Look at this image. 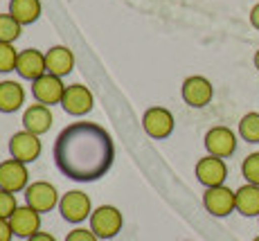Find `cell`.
<instances>
[{
    "instance_id": "obj_1",
    "label": "cell",
    "mask_w": 259,
    "mask_h": 241,
    "mask_svg": "<svg viewBox=\"0 0 259 241\" xmlns=\"http://www.w3.org/2000/svg\"><path fill=\"white\" fill-rule=\"evenodd\" d=\"M122 225H124L122 212H119L115 205H99V208L93 210V214H91V230L99 239L117 237Z\"/></svg>"
},
{
    "instance_id": "obj_2",
    "label": "cell",
    "mask_w": 259,
    "mask_h": 241,
    "mask_svg": "<svg viewBox=\"0 0 259 241\" xmlns=\"http://www.w3.org/2000/svg\"><path fill=\"white\" fill-rule=\"evenodd\" d=\"M181 95H183V102L192 108H205L207 104L212 102L214 97V86L207 77L203 74H192L183 82L181 86Z\"/></svg>"
},
{
    "instance_id": "obj_3",
    "label": "cell",
    "mask_w": 259,
    "mask_h": 241,
    "mask_svg": "<svg viewBox=\"0 0 259 241\" xmlns=\"http://www.w3.org/2000/svg\"><path fill=\"white\" fill-rule=\"evenodd\" d=\"M59 212L68 223H81V221L91 219L93 214L91 196L79 192V189H72V192L63 194L61 200H59Z\"/></svg>"
},
{
    "instance_id": "obj_4",
    "label": "cell",
    "mask_w": 259,
    "mask_h": 241,
    "mask_svg": "<svg viewBox=\"0 0 259 241\" xmlns=\"http://www.w3.org/2000/svg\"><path fill=\"white\" fill-rule=\"evenodd\" d=\"M59 200L61 198H59L57 187L52 183H48V180H34V183H29L25 187V203L41 214L54 210L59 205Z\"/></svg>"
},
{
    "instance_id": "obj_5",
    "label": "cell",
    "mask_w": 259,
    "mask_h": 241,
    "mask_svg": "<svg viewBox=\"0 0 259 241\" xmlns=\"http://www.w3.org/2000/svg\"><path fill=\"white\" fill-rule=\"evenodd\" d=\"M203 205L212 217H228L230 212L237 210L235 189L226 187V185H217V187H205L203 192Z\"/></svg>"
},
{
    "instance_id": "obj_6",
    "label": "cell",
    "mask_w": 259,
    "mask_h": 241,
    "mask_svg": "<svg viewBox=\"0 0 259 241\" xmlns=\"http://www.w3.org/2000/svg\"><path fill=\"white\" fill-rule=\"evenodd\" d=\"M142 129L149 138L153 140H165L174 131V115L171 110L162 106H151L144 110L142 115Z\"/></svg>"
},
{
    "instance_id": "obj_7",
    "label": "cell",
    "mask_w": 259,
    "mask_h": 241,
    "mask_svg": "<svg viewBox=\"0 0 259 241\" xmlns=\"http://www.w3.org/2000/svg\"><path fill=\"white\" fill-rule=\"evenodd\" d=\"M27 180H29V172L25 163L16 158H9L0 163V189H7L12 194L23 192L27 187Z\"/></svg>"
},
{
    "instance_id": "obj_8",
    "label": "cell",
    "mask_w": 259,
    "mask_h": 241,
    "mask_svg": "<svg viewBox=\"0 0 259 241\" xmlns=\"http://www.w3.org/2000/svg\"><path fill=\"white\" fill-rule=\"evenodd\" d=\"M41 140H38V135L29 133V131H18L14 133L12 138H9V153H12V158L21 160V163H34V160L41 155Z\"/></svg>"
},
{
    "instance_id": "obj_9",
    "label": "cell",
    "mask_w": 259,
    "mask_h": 241,
    "mask_svg": "<svg viewBox=\"0 0 259 241\" xmlns=\"http://www.w3.org/2000/svg\"><path fill=\"white\" fill-rule=\"evenodd\" d=\"M196 178L203 187H217V185H223L228 178V165L223 158H217V155L207 153L205 158H201L196 163Z\"/></svg>"
},
{
    "instance_id": "obj_10",
    "label": "cell",
    "mask_w": 259,
    "mask_h": 241,
    "mask_svg": "<svg viewBox=\"0 0 259 241\" xmlns=\"http://www.w3.org/2000/svg\"><path fill=\"white\" fill-rule=\"evenodd\" d=\"M66 86H63L61 77H54V74L46 72L43 77L34 79L32 82V95L38 104H46V106H54V104H61Z\"/></svg>"
},
{
    "instance_id": "obj_11",
    "label": "cell",
    "mask_w": 259,
    "mask_h": 241,
    "mask_svg": "<svg viewBox=\"0 0 259 241\" xmlns=\"http://www.w3.org/2000/svg\"><path fill=\"white\" fill-rule=\"evenodd\" d=\"M205 149L217 158H230L237 151V135L228 127H212L205 133Z\"/></svg>"
},
{
    "instance_id": "obj_12",
    "label": "cell",
    "mask_w": 259,
    "mask_h": 241,
    "mask_svg": "<svg viewBox=\"0 0 259 241\" xmlns=\"http://www.w3.org/2000/svg\"><path fill=\"white\" fill-rule=\"evenodd\" d=\"M61 106H63V110H66L68 115L79 117V115H86V113H91L93 110L95 97H93V93L86 86H81V84H72V86H66Z\"/></svg>"
},
{
    "instance_id": "obj_13",
    "label": "cell",
    "mask_w": 259,
    "mask_h": 241,
    "mask_svg": "<svg viewBox=\"0 0 259 241\" xmlns=\"http://www.w3.org/2000/svg\"><path fill=\"white\" fill-rule=\"evenodd\" d=\"M9 223H12V230L16 237H23V239H29L32 234H36L41 230V212H36L34 208H29L27 203L18 205L16 212L9 217Z\"/></svg>"
},
{
    "instance_id": "obj_14",
    "label": "cell",
    "mask_w": 259,
    "mask_h": 241,
    "mask_svg": "<svg viewBox=\"0 0 259 241\" xmlns=\"http://www.w3.org/2000/svg\"><path fill=\"white\" fill-rule=\"evenodd\" d=\"M16 72L21 74L23 79H29V82L43 77V74L48 72V68H46V52H41V50H34V48L18 52Z\"/></svg>"
},
{
    "instance_id": "obj_15",
    "label": "cell",
    "mask_w": 259,
    "mask_h": 241,
    "mask_svg": "<svg viewBox=\"0 0 259 241\" xmlns=\"http://www.w3.org/2000/svg\"><path fill=\"white\" fill-rule=\"evenodd\" d=\"M23 129L34 135H43L52 129V110L46 104H32L23 113Z\"/></svg>"
},
{
    "instance_id": "obj_16",
    "label": "cell",
    "mask_w": 259,
    "mask_h": 241,
    "mask_svg": "<svg viewBox=\"0 0 259 241\" xmlns=\"http://www.w3.org/2000/svg\"><path fill=\"white\" fill-rule=\"evenodd\" d=\"M46 68L54 77H66L74 68V54L66 45H54L46 52Z\"/></svg>"
},
{
    "instance_id": "obj_17",
    "label": "cell",
    "mask_w": 259,
    "mask_h": 241,
    "mask_svg": "<svg viewBox=\"0 0 259 241\" xmlns=\"http://www.w3.org/2000/svg\"><path fill=\"white\" fill-rule=\"evenodd\" d=\"M25 104V88L14 79L0 82V113H16Z\"/></svg>"
},
{
    "instance_id": "obj_18",
    "label": "cell",
    "mask_w": 259,
    "mask_h": 241,
    "mask_svg": "<svg viewBox=\"0 0 259 241\" xmlns=\"http://www.w3.org/2000/svg\"><path fill=\"white\" fill-rule=\"evenodd\" d=\"M237 212L243 217H259V185L246 183L235 192Z\"/></svg>"
},
{
    "instance_id": "obj_19",
    "label": "cell",
    "mask_w": 259,
    "mask_h": 241,
    "mask_svg": "<svg viewBox=\"0 0 259 241\" xmlns=\"http://www.w3.org/2000/svg\"><path fill=\"white\" fill-rule=\"evenodd\" d=\"M9 14L21 25H32L41 18V0H9Z\"/></svg>"
},
{
    "instance_id": "obj_20",
    "label": "cell",
    "mask_w": 259,
    "mask_h": 241,
    "mask_svg": "<svg viewBox=\"0 0 259 241\" xmlns=\"http://www.w3.org/2000/svg\"><path fill=\"white\" fill-rule=\"evenodd\" d=\"M239 138L250 144L259 142V113L257 110H250V113H246L239 119Z\"/></svg>"
},
{
    "instance_id": "obj_21",
    "label": "cell",
    "mask_w": 259,
    "mask_h": 241,
    "mask_svg": "<svg viewBox=\"0 0 259 241\" xmlns=\"http://www.w3.org/2000/svg\"><path fill=\"white\" fill-rule=\"evenodd\" d=\"M23 32V25L12 14H0V43H14Z\"/></svg>"
},
{
    "instance_id": "obj_22",
    "label": "cell",
    "mask_w": 259,
    "mask_h": 241,
    "mask_svg": "<svg viewBox=\"0 0 259 241\" xmlns=\"http://www.w3.org/2000/svg\"><path fill=\"white\" fill-rule=\"evenodd\" d=\"M241 174L246 178V183L259 185V151L248 153L241 163Z\"/></svg>"
},
{
    "instance_id": "obj_23",
    "label": "cell",
    "mask_w": 259,
    "mask_h": 241,
    "mask_svg": "<svg viewBox=\"0 0 259 241\" xmlns=\"http://www.w3.org/2000/svg\"><path fill=\"white\" fill-rule=\"evenodd\" d=\"M18 61V50L14 43H0V72H12L16 70Z\"/></svg>"
},
{
    "instance_id": "obj_24",
    "label": "cell",
    "mask_w": 259,
    "mask_h": 241,
    "mask_svg": "<svg viewBox=\"0 0 259 241\" xmlns=\"http://www.w3.org/2000/svg\"><path fill=\"white\" fill-rule=\"evenodd\" d=\"M18 203H16V194L7 192V189H0V219H9L16 212Z\"/></svg>"
},
{
    "instance_id": "obj_25",
    "label": "cell",
    "mask_w": 259,
    "mask_h": 241,
    "mask_svg": "<svg viewBox=\"0 0 259 241\" xmlns=\"http://www.w3.org/2000/svg\"><path fill=\"white\" fill-rule=\"evenodd\" d=\"M66 241H99V237L91 228H74L66 234Z\"/></svg>"
},
{
    "instance_id": "obj_26",
    "label": "cell",
    "mask_w": 259,
    "mask_h": 241,
    "mask_svg": "<svg viewBox=\"0 0 259 241\" xmlns=\"http://www.w3.org/2000/svg\"><path fill=\"white\" fill-rule=\"evenodd\" d=\"M12 237H14V230L9 219H0V241H12Z\"/></svg>"
},
{
    "instance_id": "obj_27",
    "label": "cell",
    "mask_w": 259,
    "mask_h": 241,
    "mask_svg": "<svg viewBox=\"0 0 259 241\" xmlns=\"http://www.w3.org/2000/svg\"><path fill=\"white\" fill-rule=\"evenodd\" d=\"M27 241H57V237H54V234H50V232H46V230H38V232L32 234Z\"/></svg>"
},
{
    "instance_id": "obj_28",
    "label": "cell",
    "mask_w": 259,
    "mask_h": 241,
    "mask_svg": "<svg viewBox=\"0 0 259 241\" xmlns=\"http://www.w3.org/2000/svg\"><path fill=\"white\" fill-rule=\"evenodd\" d=\"M250 25L255 29H259V3L252 5V9H250Z\"/></svg>"
},
{
    "instance_id": "obj_29",
    "label": "cell",
    "mask_w": 259,
    "mask_h": 241,
    "mask_svg": "<svg viewBox=\"0 0 259 241\" xmlns=\"http://www.w3.org/2000/svg\"><path fill=\"white\" fill-rule=\"evenodd\" d=\"M255 68L259 70V50H257V52H255Z\"/></svg>"
},
{
    "instance_id": "obj_30",
    "label": "cell",
    "mask_w": 259,
    "mask_h": 241,
    "mask_svg": "<svg viewBox=\"0 0 259 241\" xmlns=\"http://www.w3.org/2000/svg\"><path fill=\"white\" fill-rule=\"evenodd\" d=\"M252 241H259V237H255V239H252Z\"/></svg>"
},
{
    "instance_id": "obj_31",
    "label": "cell",
    "mask_w": 259,
    "mask_h": 241,
    "mask_svg": "<svg viewBox=\"0 0 259 241\" xmlns=\"http://www.w3.org/2000/svg\"><path fill=\"white\" fill-rule=\"evenodd\" d=\"M257 219H259V217H257Z\"/></svg>"
}]
</instances>
